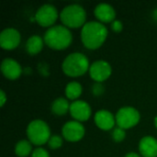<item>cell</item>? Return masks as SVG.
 Listing matches in <instances>:
<instances>
[{
  "instance_id": "obj_1",
  "label": "cell",
  "mask_w": 157,
  "mask_h": 157,
  "mask_svg": "<svg viewBox=\"0 0 157 157\" xmlns=\"http://www.w3.org/2000/svg\"><path fill=\"white\" fill-rule=\"evenodd\" d=\"M108 36L106 26L99 21H88L83 26L81 30V40L83 44L88 49H97L103 44Z\"/></svg>"
},
{
  "instance_id": "obj_2",
  "label": "cell",
  "mask_w": 157,
  "mask_h": 157,
  "mask_svg": "<svg viewBox=\"0 0 157 157\" xmlns=\"http://www.w3.org/2000/svg\"><path fill=\"white\" fill-rule=\"evenodd\" d=\"M73 40L70 29L63 25H55L49 28L44 33V42L51 48L63 50L68 47Z\"/></svg>"
},
{
  "instance_id": "obj_3",
  "label": "cell",
  "mask_w": 157,
  "mask_h": 157,
  "mask_svg": "<svg viewBox=\"0 0 157 157\" xmlns=\"http://www.w3.org/2000/svg\"><path fill=\"white\" fill-rule=\"evenodd\" d=\"M88 67H90L88 58L81 52L70 53L62 64L63 71L69 76L82 75L88 70Z\"/></svg>"
},
{
  "instance_id": "obj_4",
  "label": "cell",
  "mask_w": 157,
  "mask_h": 157,
  "mask_svg": "<svg viewBox=\"0 0 157 157\" xmlns=\"http://www.w3.org/2000/svg\"><path fill=\"white\" fill-rule=\"evenodd\" d=\"M60 17L66 27L78 28L86 24V13L82 6L78 4H71L63 8Z\"/></svg>"
},
{
  "instance_id": "obj_5",
  "label": "cell",
  "mask_w": 157,
  "mask_h": 157,
  "mask_svg": "<svg viewBox=\"0 0 157 157\" xmlns=\"http://www.w3.org/2000/svg\"><path fill=\"white\" fill-rule=\"evenodd\" d=\"M27 135L30 143L36 145L44 144L51 138L50 127L41 120H34L27 127Z\"/></svg>"
},
{
  "instance_id": "obj_6",
  "label": "cell",
  "mask_w": 157,
  "mask_h": 157,
  "mask_svg": "<svg viewBox=\"0 0 157 157\" xmlns=\"http://www.w3.org/2000/svg\"><path fill=\"white\" fill-rule=\"evenodd\" d=\"M115 119L118 127L125 130L135 126L139 122L140 113L133 107H122L118 110Z\"/></svg>"
},
{
  "instance_id": "obj_7",
  "label": "cell",
  "mask_w": 157,
  "mask_h": 157,
  "mask_svg": "<svg viewBox=\"0 0 157 157\" xmlns=\"http://www.w3.org/2000/svg\"><path fill=\"white\" fill-rule=\"evenodd\" d=\"M35 17L40 25L47 27L55 22L58 17V11L53 5L44 4L38 8Z\"/></svg>"
},
{
  "instance_id": "obj_8",
  "label": "cell",
  "mask_w": 157,
  "mask_h": 157,
  "mask_svg": "<svg viewBox=\"0 0 157 157\" xmlns=\"http://www.w3.org/2000/svg\"><path fill=\"white\" fill-rule=\"evenodd\" d=\"M62 133L69 142H77L85 135V127L80 121H70L63 124Z\"/></svg>"
},
{
  "instance_id": "obj_9",
  "label": "cell",
  "mask_w": 157,
  "mask_h": 157,
  "mask_svg": "<svg viewBox=\"0 0 157 157\" xmlns=\"http://www.w3.org/2000/svg\"><path fill=\"white\" fill-rule=\"evenodd\" d=\"M111 66L110 64L104 60H98L94 62L89 67L90 76L98 82H102L109 77L111 75Z\"/></svg>"
},
{
  "instance_id": "obj_10",
  "label": "cell",
  "mask_w": 157,
  "mask_h": 157,
  "mask_svg": "<svg viewBox=\"0 0 157 157\" xmlns=\"http://www.w3.org/2000/svg\"><path fill=\"white\" fill-rule=\"evenodd\" d=\"M20 42V33L14 28H6L0 33V45L2 48L11 50Z\"/></svg>"
},
{
  "instance_id": "obj_11",
  "label": "cell",
  "mask_w": 157,
  "mask_h": 157,
  "mask_svg": "<svg viewBox=\"0 0 157 157\" xmlns=\"http://www.w3.org/2000/svg\"><path fill=\"white\" fill-rule=\"evenodd\" d=\"M69 111L74 119L77 121H84L89 119L91 115V108L89 104L84 100H75L70 104Z\"/></svg>"
},
{
  "instance_id": "obj_12",
  "label": "cell",
  "mask_w": 157,
  "mask_h": 157,
  "mask_svg": "<svg viewBox=\"0 0 157 157\" xmlns=\"http://www.w3.org/2000/svg\"><path fill=\"white\" fill-rule=\"evenodd\" d=\"M1 71L6 78L14 80L21 75L22 69L16 60L12 58H5L1 63Z\"/></svg>"
},
{
  "instance_id": "obj_13",
  "label": "cell",
  "mask_w": 157,
  "mask_h": 157,
  "mask_svg": "<svg viewBox=\"0 0 157 157\" xmlns=\"http://www.w3.org/2000/svg\"><path fill=\"white\" fill-rule=\"evenodd\" d=\"M95 122L100 129L109 131L114 127L116 119L110 111L107 109H100L95 114Z\"/></svg>"
},
{
  "instance_id": "obj_14",
  "label": "cell",
  "mask_w": 157,
  "mask_h": 157,
  "mask_svg": "<svg viewBox=\"0 0 157 157\" xmlns=\"http://www.w3.org/2000/svg\"><path fill=\"white\" fill-rule=\"evenodd\" d=\"M139 151L144 157H156L157 140L153 136H144L139 143Z\"/></svg>"
},
{
  "instance_id": "obj_15",
  "label": "cell",
  "mask_w": 157,
  "mask_h": 157,
  "mask_svg": "<svg viewBox=\"0 0 157 157\" xmlns=\"http://www.w3.org/2000/svg\"><path fill=\"white\" fill-rule=\"evenodd\" d=\"M95 16L101 22H112L114 21L116 12L113 6L108 3H100L98 4L94 10Z\"/></svg>"
},
{
  "instance_id": "obj_16",
  "label": "cell",
  "mask_w": 157,
  "mask_h": 157,
  "mask_svg": "<svg viewBox=\"0 0 157 157\" xmlns=\"http://www.w3.org/2000/svg\"><path fill=\"white\" fill-rule=\"evenodd\" d=\"M26 51L29 54L39 53L43 47V39L39 35L30 36L26 42Z\"/></svg>"
},
{
  "instance_id": "obj_17",
  "label": "cell",
  "mask_w": 157,
  "mask_h": 157,
  "mask_svg": "<svg viewBox=\"0 0 157 157\" xmlns=\"http://www.w3.org/2000/svg\"><path fill=\"white\" fill-rule=\"evenodd\" d=\"M70 109L69 102L63 98H56L52 104V111L56 115H64Z\"/></svg>"
},
{
  "instance_id": "obj_18",
  "label": "cell",
  "mask_w": 157,
  "mask_h": 157,
  "mask_svg": "<svg viewBox=\"0 0 157 157\" xmlns=\"http://www.w3.org/2000/svg\"><path fill=\"white\" fill-rule=\"evenodd\" d=\"M82 86L80 83L72 81L65 86V95L70 99H75L82 94Z\"/></svg>"
},
{
  "instance_id": "obj_19",
  "label": "cell",
  "mask_w": 157,
  "mask_h": 157,
  "mask_svg": "<svg viewBox=\"0 0 157 157\" xmlns=\"http://www.w3.org/2000/svg\"><path fill=\"white\" fill-rule=\"evenodd\" d=\"M32 146L31 144L27 140H20L15 146V153L17 156H28L31 152Z\"/></svg>"
},
{
  "instance_id": "obj_20",
  "label": "cell",
  "mask_w": 157,
  "mask_h": 157,
  "mask_svg": "<svg viewBox=\"0 0 157 157\" xmlns=\"http://www.w3.org/2000/svg\"><path fill=\"white\" fill-rule=\"evenodd\" d=\"M63 144V138L59 135H52L48 141V145L51 149L60 148Z\"/></svg>"
},
{
  "instance_id": "obj_21",
  "label": "cell",
  "mask_w": 157,
  "mask_h": 157,
  "mask_svg": "<svg viewBox=\"0 0 157 157\" xmlns=\"http://www.w3.org/2000/svg\"><path fill=\"white\" fill-rule=\"evenodd\" d=\"M126 137L125 130L120 127H117L112 132V138L115 142H121Z\"/></svg>"
},
{
  "instance_id": "obj_22",
  "label": "cell",
  "mask_w": 157,
  "mask_h": 157,
  "mask_svg": "<svg viewBox=\"0 0 157 157\" xmlns=\"http://www.w3.org/2000/svg\"><path fill=\"white\" fill-rule=\"evenodd\" d=\"M31 157H50L49 153L41 147H38L36 149H34V151L32 152Z\"/></svg>"
},
{
  "instance_id": "obj_23",
  "label": "cell",
  "mask_w": 157,
  "mask_h": 157,
  "mask_svg": "<svg viewBox=\"0 0 157 157\" xmlns=\"http://www.w3.org/2000/svg\"><path fill=\"white\" fill-rule=\"evenodd\" d=\"M123 28V25L121 23V20H114L111 22V29L116 31V32H120Z\"/></svg>"
},
{
  "instance_id": "obj_24",
  "label": "cell",
  "mask_w": 157,
  "mask_h": 157,
  "mask_svg": "<svg viewBox=\"0 0 157 157\" xmlns=\"http://www.w3.org/2000/svg\"><path fill=\"white\" fill-rule=\"evenodd\" d=\"M0 98H1V103H0V105H1V107H3L5 105V103H6V94L4 92V90H1L0 91Z\"/></svg>"
},
{
  "instance_id": "obj_25",
  "label": "cell",
  "mask_w": 157,
  "mask_h": 157,
  "mask_svg": "<svg viewBox=\"0 0 157 157\" xmlns=\"http://www.w3.org/2000/svg\"><path fill=\"white\" fill-rule=\"evenodd\" d=\"M124 157H141V155H140L139 154H137V153H134V152H130V153L126 154Z\"/></svg>"
},
{
  "instance_id": "obj_26",
  "label": "cell",
  "mask_w": 157,
  "mask_h": 157,
  "mask_svg": "<svg viewBox=\"0 0 157 157\" xmlns=\"http://www.w3.org/2000/svg\"><path fill=\"white\" fill-rule=\"evenodd\" d=\"M153 17H154V18L157 20V8H155V10H154V12H153Z\"/></svg>"
},
{
  "instance_id": "obj_27",
  "label": "cell",
  "mask_w": 157,
  "mask_h": 157,
  "mask_svg": "<svg viewBox=\"0 0 157 157\" xmlns=\"http://www.w3.org/2000/svg\"><path fill=\"white\" fill-rule=\"evenodd\" d=\"M155 127L157 128V116L155 118Z\"/></svg>"
}]
</instances>
